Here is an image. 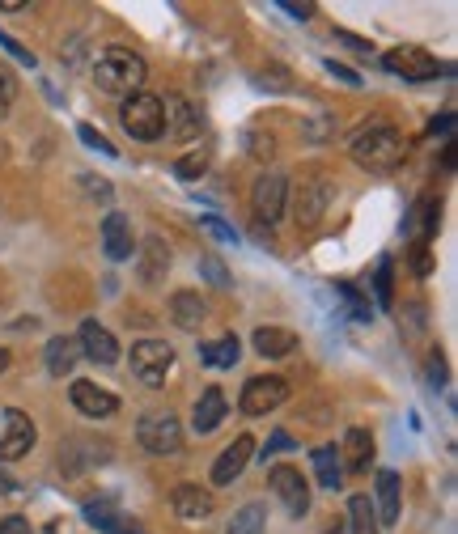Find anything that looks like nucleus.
I'll return each mask as SVG.
<instances>
[{
  "label": "nucleus",
  "mask_w": 458,
  "mask_h": 534,
  "mask_svg": "<svg viewBox=\"0 0 458 534\" xmlns=\"http://www.w3.org/2000/svg\"><path fill=\"white\" fill-rule=\"evenodd\" d=\"M13 102H17V73L0 64V119H9Z\"/></svg>",
  "instance_id": "72a5a7b5"
},
{
  "label": "nucleus",
  "mask_w": 458,
  "mask_h": 534,
  "mask_svg": "<svg viewBox=\"0 0 458 534\" xmlns=\"http://www.w3.org/2000/svg\"><path fill=\"white\" fill-rule=\"evenodd\" d=\"M369 462H374V433L369 429H348L344 433V450H340V467L369 471Z\"/></svg>",
  "instance_id": "4be33fe9"
},
{
  "label": "nucleus",
  "mask_w": 458,
  "mask_h": 534,
  "mask_svg": "<svg viewBox=\"0 0 458 534\" xmlns=\"http://www.w3.org/2000/svg\"><path fill=\"white\" fill-rule=\"evenodd\" d=\"M251 454H255V437H234L225 445V450L217 454V462H213V484L217 488H229L234 479L246 471V462H251Z\"/></svg>",
  "instance_id": "4468645a"
},
{
  "label": "nucleus",
  "mask_w": 458,
  "mask_h": 534,
  "mask_svg": "<svg viewBox=\"0 0 458 534\" xmlns=\"http://www.w3.org/2000/svg\"><path fill=\"white\" fill-rule=\"evenodd\" d=\"M263 526H268V505L251 501V505H242L234 518H229L225 534H263Z\"/></svg>",
  "instance_id": "c85d7f7f"
},
{
  "label": "nucleus",
  "mask_w": 458,
  "mask_h": 534,
  "mask_svg": "<svg viewBox=\"0 0 458 534\" xmlns=\"http://www.w3.org/2000/svg\"><path fill=\"white\" fill-rule=\"evenodd\" d=\"M200 128H204V119H200V111L183 94H166L162 98V136H170V140H196Z\"/></svg>",
  "instance_id": "9b49d317"
},
{
  "label": "nucleus",
  "mask_w": 458,
  "mask_h": 534,
  "mask_svg": "<svg viewBox=\"0 0 458 534\" xmlns=\"http://www.w3.org/2000/svg\"><path fill=\"white\" fill-rule=\"evenodd\" d=\"M336 39H340V43H348L352 51H369V43H365V39H357V34H348V30H336Z\"/></svg>",
  "instance_id": "de8ad7c7"
},
{
  "label": "nucleus",
  "mask_w": 458,
  "mask_h": 534,
  "mask_svg": "<svg viewBox=\"0 0 458 534\" xmlns=\"http://www.w3.org/2000/svg\"><path fill=\"white\" fill-rule=\"evenodd\" d=\"M225 390L221 386H208L204 395L196 399V407H191V429H196L200 437L204 433H213V429H221V420H225Z\"/></svg>",
  "instance_id": "6ab92c4d"
},
{
  "label": "nucleus",
  "mask_w": 458,
  "mask_h": 534,
  "mask_svg": "<svg viewBox=\"0 0 458 534\" xmlns=\"http://www.w3.org/2000/svg\"><path fill=\"white\" fill-rule=\"evenodd\" d=\"M0 47H5V51H9V56H17V60H22V64H30V68H34V56H30V51H26L22 43H13V39H9V34H0Z\"/></svg>",
  "instance_id": "a19ab883"
},
{
  "label": "nucleus",
  "mask_w": 458,
  "mask_h": 534,
  "mask_svg": "<svg viewBox=\"0 0 458 534\" xmlns=\"http://www.w3.org/2000/svg\"><path fill=\"white\" fill-rule=\"evenodd\" d=\"M166 272H170V246H166V238L149 234L145 242H140V251H136V276H140V284L157 289V284L166 280Z\"/></svg>",
  "instance_id": "ddd939ff"
},
{
  "label": "nucleus",
  "mask_w": 458,
  "mask_h": 534,
  "mask_svg": "<svg viewBox=\"0 0 458 534\" xmlns=\"http://www.w3.org/2000/svg\"><path fill=\"white\" fill-rule=\"evenodd\" d=\"M246 145H251L255 162H272L276 157V136H268V132H246Z\"/></svg>",
  "instance_id": "f704fd0d"
},
{
  "label": "nucleus",
  "mask_w": 458,
  "mask_h": 534,
  "mask_svg": "<svg viewBox=\"0 0 458 534\" xmlns=\"http://www.w3.org/2000/svg\"><path fill=\"white\" fill-rule=\"evenodd\" d=\"M0 534H34V530L22 513H13V518H0Z\"/></svg>",
  "instance_id": "ea45409f"
},
{
  "label": "nucleus",
  "mask_w": 458,
  "mask_h": 534,
  "mask_svg": "<svg viewBox=\"0 0 458 534\" xmlns=\"http://www.w3.org/2000/svg\"><path fill=\"white\" fill-rule=\"evenodd\" d=\"M403 136L391 128V123H374V128H365L352 136V162L369 174H391L399 162H403Z\"/></svg>",
  "instance_id": "f03ea898"
},
{
  "label": "nucleus",
  "mask_w": 458,
  "mask_h": 534,
  "mask_svg": "<svg viewBox=\"0 0 458 534\" xmlns=\"http://www.w3.org/2000/svg\"><path fill=\"white\" fill-rule=\"evenodd\" d=\"M200 276L213 284V289H229V284H234V276L225 272V263H221L217 255H204V259H200Z\"/></svg>",
  "instance_id": "473e14b6"
},
{
  "label": "nucleus",
  "mask_w": 458,
  "mask_h": 534,
  "mask_svg": "<svg viewBox=\"0 0 458 534\" xmlns=\"http://www.w3.org/2000/svg\"><path fill=\"white\" fill-rule=\"evenodd\" d=\"M429 132H450V115H442V119H433V123H429Z\"/></svg>",
  "instance_id": "8fccbe9b"
},
{
  "label": "nucleus",
  "mask_w": 458,
  "mask_h": 534,
  "mask_svg": "<svg viewBox=\"0 0 458 534\" xmlns=\"http://www.w3.org/2000/svg\"><path fill=\"white\" fill-rule=\"evenodd\" d=\"M34 420L26 412H17V407H9L5 416H0V458L13 462V458H26L34 450Z\"/></svg>",
  "instance_id": "f8f14e48"
},
{
  "label": "nucleus",
  "mask_w": 458,
  "mask_h": 534,
  "mask_svg": "<svg viewBox=\"0 0 458 534\" xmlns=\"http://www.w3.org/2000/svg\"><path fill=\"white\" fill-rule=\"evenodd\" d=\"M344 534H382L378 513H374V505H369V496H352V501H348Z\"/></svg>",
  "instance_id": "cd10ccee"
},
{
  "label": "nucleus",
  "mask_w": 458,
  "mask_h": 534,
  "mask_svg": "<svg viewBox=\"0 0 458 534\" xmlns=\"http://www.w3.org/2000/svg\"><path fill=\"white\" fill-rule=\"evenodd\" d=\"M9 492H17V479H9L5 471H0V496H9Z\"/></svg>",
  "instance_id": "09e8293b"
},
{
  "label": "nucleus",
  "mask_w": 458,
  "mask_h": 534,
  "mask_svg": "<svg viewBox=\"0 0 458 534\" xmlns=\"http://www.w3.org/2000/svg\"><path fill=\"white\" fill-rule=\"evenodd\" d=\"M327 73H331V77H340L344 85H361V77H357V73H352V68H348V64H336V60H327Z\"/></svg>",
  "instance_id": "79ce46f5"
},
{
  "label": "nucleus",
  "mask_w": 458,
  "mask_h": 534,
  "mask_svg": "<svg viewBox=\"0 0 458 534\" xmlns=\"http://www.w3.org/2000/svg\"><path fill=\"white\" fill-rule=\"evenodd\" d=\"M136 441L145 445L149 454H157V458L179 454V450H183V424L174 420L170 412H153V416H145V420H140Z\"/></svg>",
  "instance_id": "0eeeda50"
},
{
  "label": "nucleus",
  "mask_w": 458,
  "mask_h": 534,
  "mask_svg": "<svg viewBox=\"0 0 458 534\" xmlns=\"http://www.w3.org/2000/svg\"><path fill=\"white\" fill-rule=\"evenodd\" d=\"M412 272H416V276H429V272H433V251H429V242H416V246H412Z\"/></svg>",
  "instance_id": "4c0bfd02"
},
{
  "label": "nucleus",
  "mask_w": 458,
  "mask_h": 534,
  "mask_svg": "<svg viewBox=\"0 0 458 534\" xmlns=\"http://www.w3.org/2000/svg\"><path fill=\"white\" fill-rule=\"evenodd\" d=\"M251 344H255L259 356H272V361H280V356L297 352V335L285 331V327H259V331L251 335Z\"/></svg>",
  "instance_id": "5701e85b"
},
{
  "label": "nucleus",
  "mask_w": 458,
  "mask_h": 534,
  "mask_svg": "<svg viewBox=\"0 0 458 534\" xmlns=\"http://www.w3.org/2000/svg\"><path fill=\"white\" fill-rule=\"evenodd\" d=\"M174 369V348L166 340H140L132 344V378L145 386H162Z\"/></svg>",
  "instance_id": "39448f33"
},
{
  "label": "nucleus",
  "mask_w": 458,
  "mask_h": 534,
  "mask_svg": "<svg viewBox=\"0 0 458 534\" xmlns=\"http://www.w3.org/2000/svg\"><path fill=\"white\" fill-rule=\"evenodd\" d=\"M280 9H285L289 17H297V22H306V17H314V5H293V0H285Z\"/></svg>",
  "instance_id": "49530a36"
},
{
  "label": "nucleus",
  "mask_w": 458,
  "mask_h": 534,
  "mask_svg": "<svg viewBox=\"0 0 458 534\" xmlns=\"http://www.w3.org/2000/svg\"><path fill=\"white\" fill-rule=\"evenodd\" d=\"M123 132H128L132 140H157L162 136V98L157 94H132L123 98Z\"/></svg>",
  "instance_id": "7ed1b4c3"
},
{
  "label": "nucleus",
  "mask_w": 458,
  "mask_h": 534,
  "mask_svg": "<svg viewBox=\"0 0 458 534\" xmlns=\"http://www.w3.org/2000/svg\"><path fill=\"white\" fill-rule=\"evenodd\" d=\"M238 356H242L238 335H221V340L200 344V361H204V365H213V369H234V365H238Z\"/></svg>",
  "instance_id": "a878e982"
},
{
  "label": "nucleus",
  "mask_w": 458,
  "mask_h": 534,
  "mask_svg": "<svg viewBox=\"0 0 458 534\" xmlns=\"http://www.w3.org/2000/svg\"><path fill=\"white\" fill-rule=\"evenodd\" d=\"M208 166H213V149H187L183 157H179V162H174V174H179V178H187V183H196V178L208 170Z\"/></svg>",
  "instance_id": "c756f323"
},
{
  "label": "nucleus",
  "mask_w": 458,
  "mask_h": 534,
  "mask_svg": "<svg viewBox=\"0 0 458 534\" xmlns=\"http://www.w3.org/2000/svg\"><path fill=\"white\" fill-rule=\"evenodd\" d=\"M382 64H386V73H395L403 81H433L437 73H446V64L429 56L425 47H391L382 56Z\"/></svg>",
  "instance_id": "423d86ee"
},
{
  "label": "nucleus",
  "mask_w": 458,
  "mask_h": 534,
  "mask_svg": "<svg viewBox=\"0 0 458 534\" xmlns=\"http://www.w3.org/2000/svg\"><path fill=\"white\" fill-rule=\"evenodd\" d=\"M276 450H293V437H289V433H280V429H276V433L268 437V454H276Z\"/></svg>",
  "instance_id": "a18cd8bd"
},
{
  "label": "nucleus",
  "mask_w": 458,
  "mask_h": 534,
  "mask_svg": "<svg viewBox=\"0 0 458 534\" xmlns=\"http://www.w3.org/2000/svg\"><path fill=\"white\" fill-rule=\"evenodd\" d=\"M331 200H336V183H327V178H310V183H302V191H297L293 200V221L302 234H310V229H319Z\"/></svg>",
  "instance_id": "20e7f679"
},
{
  "label": "nucleus",
  "mask_w": 458,
  "mask_h": 534,
  "mask_svg": "<svg viewBox=\"0 0 458 534\" xmlns=\"http://www.w3.org/2000/svg\"><path fill=\"white\" fill-rule=\"evenodd\" d=\"M170 318H174V327H183V331H200L204 318H208L204 297L191 293V289H179V293L170 297Z\"/></svg>",
  "instance_id": "412c9836"
},
{
  "label": "nucleus",
  "mask_w": 458,
  "mask_h": 534,
  "mask_svg": "<svg viewBox=\"0 0 458 534\" xmlns=\"http://www.w3.org/2000/svg\"><path fill=\"white\" fill-rule=\"evenodd\" d=\"M145 77H149L145 60H140L136 51H128V47H107L94 60V85L102 89V94L132 98V94H140V89H145Z\"/></svg>",
  "instance_id": "f257e3e1"
},
{
  "label": "nucleus",
  "mask_w": 458,
  "mask_h": 534,
  "mask_svg": "<svg viewBox=\"0 0 458 534\" xmlns=\"http://www.w3.org/2000/svg\"><path fill=\"white\" fill-rule=\"evenodd\" d=\"M77 348L90 356L94 365H115L119 361V344H115V335L98 323V318H85L81 331H77Z\"/></svg>",
  "instance_id": "dca6fc26"
},
{
  "label": "nucleus",
  "mask_w": 458,
  "mask_h": 534,
  "mask_svg": "<svg viewBox=\"0 0 458 534\" xmlns=\"http://www.w3.org/2000/svg\"><path fill=\"white\" fill-rule=\"evenodd\" d=\"M77 340L73 335H56V340H47V373L51 378H64V373H73L77 365Z\"/></svg>",
  "instance_id": "b1692460"
},
{
  "label": "nucleus",
  "mask_w": 458,
  "mask_h": 534,
  "mask_svg": "<svg viewBox=\"0 0 458 534\" xmlns=\"http://www.w3.org/2000/svg\"><path fill=\"white\" fill-rule=\"evenodd\" d=\"M68 395H73V407H77V412H81V416H90V420H102V416L119 412V399L111 395L107 386H98V382L77 378L73 386H68Z\"/></svg>",
  "instance_id": "2eb2a0df"
},
{
  "label": "nucleus",
  "mask_w": 458,
  "mask_h": 534,
  "mask_svg": "<svg viewBox=\"0 0 458 534\" xmlns=\"http://www.w3.org/2000/svg\"><path fill=\"white\" fill-rule=\"evenodd\" d=\"M429 378H433L437 386L446 382V361H442V352H437V348H433V356H429Z\"/></svg>",
  "instance_id": "37998d69"
},
{
  "label": "nucleus",
  "mask_w": 458,
  "mask_h": 534,
  "mask_svg": "<svg viewBox=\"0 0 458 534\" xmlns=\"http://www.w3.org/2000/svg\"><path fill=\"white\" fill-rule=\"evenodd\" d=\"M289 399V382L285 378H276V373H263V378H251L242 386V399H238V407L246 416H268V412H276L280 403Z\"/></svg>",
  "instance_id": "1a4fd4ad"
},
{
  "label": "nucleus",
  "mask_w": 458,
  "mask_h": 534,
  "mask_svg": "<svg viewBox=\"0 0 458 534\" xmlns=\"http://www.w3.org/2000/svg\"><path fill=\"white\" fill-rule=\"evenodd\" d=\"M314 475H319V484L327 492H340L344 488V467H340L336 445H319V450H314Z\"/></svg>",
  "instance_id": "bb28decb"
},
{
  "label": "nucleus",
  "mask_w": 458,
  "mask_h": 534,
  "mask_svg": "<svg viewBox=\"0 0 458 534\" xmlns=\"http://www.w3.org/2000/svg\"><path fill=\"white\" fill-rule=\"evenodd\" d=\"M336 293L344 297V306H348V314L357 318V323H369V318H374V310H369V301L352 289V284H336Z\"/></svg>",
  "instance_id": "2f4dec72"
},
{
  "label": "nucleus",
  "mask_w": 458,
  "mask_h": 534,
  "mask_svg": "<svg viewBox=\"0 0 458 534\" xmlns=\"http://www.w3.org/2000/svg\"><path fill=\"white\" fill-rule=\"evenodd\" d=\"M85 518H90L94 526H102V530H107V534H123V513L115 509V505H107V501H98V505H90V509H85Z\"/></svg>",
  "instance_id": "7c9ffc66"
},
{
  "label": "nucleus",
  "mask_w": 458,
  "mask_h": 534,
  "mask_svg": "<svg viewBox=\"0 0 458 534\" xmlns=\"http://www.w3.org/2000/svg\"><path fill=\"white\" fill-rule=\"evenodd\" d=\"M378 301H382V306H391V301H395V284H391V259H382V263H378Z\"/></svg>",
  "instance_id": "e433bc0d"
},
{
  "label": "nucleus",
  "mask_w": 458,
  "mask_h": 534,
  "mask_svg": "<svg viewBox=\"0 0 458 534\" xmlns=\"http://www.w3.org/2000/svg\"><path fill=\"white\" fill-rule=\"evenodd\" d=\"M331 132H336V123H331V119H314L306 128V136H314V140H327Z\"/></svg>",
  "instance_id": "c03bdc74"
},
{
  "label": "nucleus",
  "mask_w": 458,
  "mask_h": 534,
  "mask_svg": "<svg viewBox=\"0 0 458 534\" xmlns=\"http://www.w3.org/2000/svg\"><path fill=\"white\" fill-rule=\"evenodd\" d=\"M285 204H289V178L285 174H263L255 191H251V208L263 225H276L285 217Z\"/></svg>",
  "instance_id": "9d476101"
},
{
  "label": "nucleus",
  "mask_w": 458,
  "mask_h": 534,
  "mask_svg": "<svg viewBox=\"0 0 458 534\" xmlns=\"http://www.w3.org/2000/svg\"><path fill=\"white\" fill-rule=\"evenodd\" d=\"M77 136H81V145H90V149H94V153H102V157H115V153H119V149H115L111 140L102 136L98 128H90V123H81V128H77Z\"/></svg>",
  "instance_id": "c9c22d12"
},
{
  "label": "nucleus",
  "mask_w": 458,
  "mask_h": 534,
  "mask_svg": "<svg viewBox=\"0 0 458 534\" xmlns=\"http://www.w3.org/2000/svg\"><path fill=\"white\" fill-rule=\"evenodd\" d=\"M437 212H442V200H437V195H420L408 212V221H403V234L412 242H429L437 229Z\"/></svg>",
  "instance_id": "aec40b11"
},
{
  "label": "nucleus",
  "mask_w": 458,
  "mask_h": 534,
  "mask_svg": "<svg viewBox=\"0 0 458 534\" xmlns=\"http://www.w3.org/2000/svg\"><path fill=\"white\" fill-rule=\"evenodd\" d=\"M268 484L280 496V505H285L289 518H306V513H310V484H306V475L297 471V467L280 462V467L268 471Z\"/></svg>",
  "instance_id": "6e6552de"
},
{
  "label": "nucleus",
  "mask_w": 458,
  "mask_h": 534,
  "mask_svg": "<svg viewBox=\"0 0 458 534\" xmlns=\"http://www.w3.org/2000/svg\"><path fill=\"white\" fill-rule=\"evenodd\" d=\"M0 9H5V13H22L26 5H22V0H0Z\"/></svg>",
  "instance_id": "3c124183"
},
{
  "label": "nucleus",
  "mask_w": 458,
  "mask_h": 534,
  "mask_svg": "<svg viewBox=\"0 0 458 534\" xmlns=\"http://www.w3.org/2000/svg\"><path fill=\"white\" fill-rule=\"evenodd\" d=\"M378 526H395L399 522V475L382 471L378 475Z\"/></svg>",
  "instance_id": "393cba45"
},
{
  "label": "nucleus",
  "mask_w": 458,
  "mask_h": 534,
  "mask_svg": "<svg viewBox=\"0 0 458 534\" xmlns=\"http://www.w3.org/2000/svg\"><path fill=\"white\" fill-rule=\"evenodd\" d=\"M9 369V348H0V373Z\"/></svg>",
  "instance_id": "603ef678"
},
{
  "label": "nucleus",
  "mask_w": 458,
  "mask_h": 534,
  "mask_svg": "<svg viewBox=\"0 0 458 534\" xmlns=\"http://www.w3.org/2000/svg\"><path fill=\"white\" fill-rule=\"evenodd\" d=\"M200 225L208 229V234H213V238H221V242H234L238 234H234V229H229L225 221H217V217H200Z\"/></svg>",
  "instance_id": "58836bf2"
},
{
  "label": "nucleus",
  "mask_w": 458,
  "mask_h": 534,
  "mask_svg": "<svg viewBox=\"0 0 458 534\" xmlns=\"http://www.w3.org/2000/svg\"><path fill=\"white\" fill-rule=\"evenodd\" d=\"M323 534H344V522H336V526H327Z\"/></svg>",
  "instance_id": "864d4df0"
},
{
  "label": "nucleus",
  "mask_w": 458,
  "mask_h": 534,
  "mask_svg": "<svg viewBox=\"0 0 458 534\" xmlns=\"http://www.w3.org/2000/svg\"><path fill=\"white\" fill-rule=\"evenodd\" d=\"M102 251H107V259H115V263L136 255V238H132V225L123 212H107V217H102Z\"/></svg>",
  "instance_id": "f3484780"
},
{
  "label": "nucleus",
  "mask_w": 458,
  "mask_h": 534,
  "mask_svg": "<svg viewBox=\"0 0 458 534\" xmlns=\"http://www.w3.org/2000/svg\"><path fill=\"white\" fill-rule=\"evenodd\" d=\"M170 509L179 513L183 522H204L208 513L217 509V501H213V492L200 488V484H179L174 496H170Z\"/></svg>",
  "instance_id": "a211bd4d"
}]
</instances>
